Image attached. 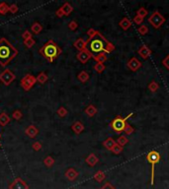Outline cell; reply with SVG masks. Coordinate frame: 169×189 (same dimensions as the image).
Masks as SVG:
<instances>
[{
    "mask_svg": "<svg viewBox=\"0 0 169 189\" xmlns=\"http://www.w3.org/2000/svg\"><path fill=\"white\" fill-rule=\"evenodd\" d=\"M91 57H92V54L89 51H87L86 49L82 50V51H79L77 54H76V58H77L82 64H85Z\"/></svg>",
    "mask_w": 169,
    "mask_h": 189,
    "instance_id": "11",
    "label": "cell"
},
{
    "mask_svg": "<svg viewBox=\"0 0 169 189\" xmlns=\"http://www.w3.org/2000/svg\"><path fill=\"white\" fill-rule=\"evenodd\" d=\"M61 9H62V11L63 12V15L64 16H68V15H70L72 13V11H73V7H72V5L70 4V3H68V2H65L62 6L61 7Z\"/></svg>",
    "mask_w": 169,
    "mask_h": 189,
    "instance_id": "20",
    "label": "cell"
},
{
    "mask_svg": "<svg viewBox=\"0 0 169 189\" xmlns=\"http://www.w3.org/2000/svg\"><path fill=\"white\" fill-rule=\"evenodd\" d=\"M119 26L121 27L123 30L127 31L128 29L130 28V26H132V20L129 19V18H127V17H125V18H123L121 21H120Z\"/></svg>",
    "mask_w": 169,
    "mask_h": 189,
    "instance_id": "19",
    "label": "cell"
},
{
    "mask_svg": "<svg viewBox=\"0 0 169 189\" xmlns=\"http://www.w3.org/2000/svg\"><path fill=\"white\" fill-rule=\"evenodd\" d=\"M18 11H19V7H18L17 4L13 3V4L9 5V12L11 14H15V13H17Z\"/></svg>",
    "mask_w": 169,
    "mask_h": 189,
    "instance_id": "40",
    "label": "cell"
},
{
    "mask_svg": "<svg viewBox=\"0 0 169 189\" xmlns=\"http://www.w3.org/2000/svg\"><path fill=\"white\" fill-rule=\"evenodd\" d=\"M36 45V41L34 39H30V40H27V41H24V45L27 47V48H31Z\"/></svg>",
    "mask_w": 169,
    "mask_h": 189,
    "instance_id": "39",
    "label": "cell"
},
{
    "mask_svg": "<svg viewBox=\"0 0 169 189\" xmlns=\"http://www.w3.org/2000/svg\"><path fill=\"white\" fill-rule=\"evenodd\" d=\"M85 161L88 165L94 166V165H96V164L98 163V161H99V159L97 158V156L95 154L92 153V154L88 155V157H87L86 160H85Z\"/></svg>",
    "mask_w": 169,
    "mask_h": 189,
    "instance_id": "17",
    "label": "cell"
},
{
    "mask_svg": "<svg viewBox=\"0 0 169 189\" xmlns=\"http://www.w3.org/2000/svg\"><path fill=\"white\" fill-rule=\"evenodd\" d=\"M93 58L95 59V61L97 63H103L104 64L106 61H107V54L105 52H102V53H99V54H97L96 56H93Z\"/></svg>",
    "mask_w": 169,
    "mask_h": 189,
    "instance_id": "25",
    "label": "cell"
},
{
    "mask_svg": "<svg viewBox=\"0 0 169 189\" xmlns=\"http://www.w3.org/2000/svg\"><path fill=\"white\" fill-rule=\"evenodd\" d=\"M56 16H57V18H62V17H63V16H64V15H63V12L62 11L61 8H58L57 11H56Z\"/></svg>",
    "mask_w": 169,
    "mask_h": 189,
    "instance_id": "48",
    "label": "cell"
},
{
    "mask_svg": "<svg viewBox=\"0 0 169 189\" xmlns=\"http://www.w3.org/2000/svg\"><path fill=\"white\" fill-rule=\"evenodd\" d=\"M39 51L41 55L45 59H47L48 62H53L62 54V49L53 40H50L40 48Z\"/></svg>",
    "mask_w": 169,
    "mask_h": 189,
    "instance_id": "2",
    "label": "cell"
},
{
    "mask_svg": "<svg viewBox=\"0 0 169 189\" xmlns=\"http://www.w3.org/2000/svg\"><path fill=\"white\" fill-rule=\"evenodd\" d=\"M16 79V75L10 69H5L3 72L0 73V81L5 85L9 86Z\"/></svg>",
    "mask_w": 169,
    "mask_h": 189,
    "instance_id": "8",
    "label": "cell"
},
{
    "mask_svg": "<svg viewBox=\"0 0 169 189\" xmlns=\"http://www.w3.org/2000/svg\"><path fill=\"white\" fill-rule=\"evenodd\" d=\"M36 83H37V78L32 74H26L20 81V85H21L22 89L26 92L30 91L33 87H34Z\"/></svg>",
    "mask_w": 169,
    "mask_h": 189,
    "instance_id": "6",
    "label": "cell"
},
{
    "mask_svg": "<svg viewBox=\"0 0 169 189\" xmlns=\"http://www.w3.org/2000/svg\"><path fill=\"white\" fill-rule=\"evenodd\" d=\"M43 165L47 167H52L54 165V159L51 156H48L47 158H45V160H43Z\"/></svg>",
    "mask_w": 169,
    "mask_h": 189,
    "instance_id": "28",
    "label": "cell"
},
{
    "mask_svg": "<svg viewBox=\"0 0 169 189\" xmlns=\"http://www.w3.org/2000/svg\"><path fill=\"white\" fill-rule=\"evenodd\" d=\"M128 142H129V140H128V138L125 136V135H122V136H120L118 139H117V141H116V143L118 144V145H120V146H122V147H124V146H126L127 144H128Z\"/></svg>",
    "mask_w": 169,
    "mask_h": 189,
    "instance_id": "29",
    "label": "cell"
},
{
    "mask_svg": "<svg viewBox=\"0 0 169 189\" xmlns=\"http://www.w3.org/2000/svg\"><path fill=\"white\" fill-rule=\"evenodd\" d=\"M93 68L98 74H101V73H103V71H104L106 67L103 63H96L95 65L93 66Z\"/></svg>",
    "mask_w": 169,
    "mask_h": 189,
    "instance_id": "32",
    "label": "cell"
},
{
    "mask_svg": "<svg viewBox=\"0 0 169 189\" xmlns=\"http://www.w3.org/2000/svg\"><path fill=\"white\" fill-rule=\"evenodd\" d=\"M124 132H125V134H127V135H130V134H133V133L135 132V128H134L132 125H130V124L128 123L127 126H126V128H125Z\"/></svg>",
    "mask_w": 169,
    "mask_h": 189,
    "instance_id": "43",
    "label": "cell"
},
{
    "mask_svg": "<svg viewBox=\"0 0 169 189\" xmlns=\"http://www.w3.org/2000/svg\"><path fill=\"white\" fill-rule=\"evenodd\" d=\"M42 148H43V145L39 141H36V142H34L32 144V149L34 151H36V152H38V151H41Z\"/></svg>",
    "mask_w": 169,
    "mask_h": 189,
    "instance_id": "41",
    "label": "cell"
},
{
    "mask_svg": "<svg viewBox=\"0 0 169 189\" xmlns=\"http://www.w3.org/2000/svg\"><path fill=\"white\" fill-rule=\"evenodd\" d=\"M23 117V113H22V111L20 110H16L15 111L12 112V118L14 120H20L21 118Z\"/></svg>",
    "mask_w": 169,
    "mask_h": 189,
    "instance_id": "34",
    "label": "cell"
},
{
    "mask_svg": "<svg viewBox=\"0 0 169 189\" xmlns=\"http://www.w3.org/2000/svg\"><path fill=\"white\" fill-rule=\"evenodd\" d=\"M138 53H139V55L141 58L144 59V60H146V59H148L151 55V49L148 46L143 45V46L139 47V49L138 50Z\"/></svg>",
    "mask_w": 169,
    "mask_h": 189,
    "instance_id": "13",
    "label": "cell"
},
{
    "mask_svg": "<svg viewBox=\"0 0 169 189\" xmlns=\"http://www.w3.org/2000/svg\"><path fill=\"white\" fill-rule=\"evenodd\" d=\"M104 178H105V174L102 170H98L96 174H94V179L96 181H98V182L102 181L103 179H104Z\"/></svg>",
    "mask_w": 169,
    "mask_h": 189,
    "instance_id": "33",
    "label": "cell"
},
{
    "mask_svg": "<svg viewBox=\"0 0 169 189\" xmlns=\"http://www.w3.org/2000/svg\"><path fill=\"white\" fill-rule=\"evenodd\" d=\"M117 143H116V141L115 140H114L113 138H108V139H106L104 142H103V146H104V147L107 149V150H109V151H112V149L114 148V146H115Z\"/></svg>",
    "mask_w": 169,
    "mask_h": 189,
    "instance_id": "22",
    "label": "cell"
},
{
    "mask_svg": "<svg viewBox=\"0 0 169 189\" xmlns=\"http://www.w3.org/2000/svg\"><path fill=\"white\" fill-rule=\"evenodd\" d=\"M0 147H1V143H0Z\"/></svg>",
    "mask_w": 169,
    "mask_h": 189,
    "instance_id": "50",
    "label": "cell"
},
{
    "mask_svg": "<svg viewBox=\"0 0 169 189\" xmlns=\"http://www.w3.org/2000/svg\"><path fill=\"white\" fill-rule=\"evenodd\" d=\"M134 23L135 24H137V25H140L141 23H143V21H144V18H141L139 17V16H135V18H134Z\"/></svg>",
    "mask_w": 169,
    "mask_h": 189,
    "instance_id": "46",
    "label": "cell"
},
{
    "mask_svg": "<svg viewBox=\"0 0 169 189\" xmlns=\"http://www.w3.org/2000/svg\"><path fill=\"white\" fill-rule=\"evenodd\" d=\"M9 12V5L6 2H1L0 3V14L1 15H6Z\"/></svg>",
    "mask_w": 169,
    "mask_h": 189,
    "instance_id": "27",
    "label": "cell"
},
{
    "mask_svg": "<svg viewBox=\"0 0 169 189\" xmlns=\"http://www.w3.org/2000/svg\"><path fill=\"white\" fill-rule=\"evenodd\" d=\"M37 82L38 83H40V84H45V83H47V81H48V75L45 73V72H41V73H39L37 75Z\"/></svg>",
    "mask_w": 169,
    "mask_h": 189,
    "instance_id": "26",
    "label": "cell"
},
{
    "mask_svg": "<svg viewBox=\"0 0 169 189\" xmlns=\"http://www.w3.org/2000/svg\"><path fill=\"white\" fill-rule=\"evenodd\" d=\"M31 31L33 35H39L43 31V26L39 22H34L31 26Z\"/></svg>",
    "mask_w": 169,
    "mask_h": 189,
    "instance_id": "21",
    "label": "cell"
},
{
    "mask_svg": "<svg viewBox=\"0 0 169 189\" xmlns=\"http://www.w3.org/2000/svg\"><path fill=\"white\" fill-rule=\"evenodd\" d=\"M113 50H115V45H114L113 44H111V42L107 41V42H106V45H105V50H104V52L107 54V53H110V52H112Z\"/></svg>",
    "mask_w": 169,
    "mask_h": 189,
    "instance_id": "36",
    "label": "cell"
},
{
    "mask_svg": "<svg viewBox=\"0 0 169 189\" xmlns=\"http://www.w3.org/2000/svg\"><path fill=\"white\" fill-rule=\"evenodd\" d=\"M10 121H11V118L6 112L0 113V126H2V127L6 126L7 124L10 123Z\"/></svg>",
    "mask_w": 169,
    "mask_h": 189,
    "instance_id": "18",
    "label": "cell"
},
{
    "mask_svg": "<svg viewBox=\"0 0 169 189\" xmlns=\"http://www.w3.org/2000/svg\"><path fill=\"white\" fill-rule=\"evenodd\" d=\"M162 64H163V66H164L166 69L169 70V54L162 60Z\"/></svg>",
    "mask_w": 169,
    "mask_h": 189,
    "instance_id": "47",
    "label": "cell"
},
{
    "mask_svg": "<svg viewBox=\"0 0 169 189\" xmlns=\"http://www.w3.org/2000/svg\"><path fill=\"white\" fill-rule=\"evenodd\" d=\"M101 189H115V188H114L111 184H109V183H107V184L103 186Z\"/></svg>",
    "mask_w": 169,
    "mask_h": 189,
    "instance_id": "49",
    "label": "cell"
},
{
    "mask_svg": "<svg viewBox=\"0 0 169 189\" xmlns=\"http://www.w3.org/2000/svg\"><path fill=\"white\" fill-rule=\"evenodd\" d=\"M25 134L31 139H34L36 138L38 135H39V129H38L35 125H29L25 129Z\"/></svg>",
    "mask_w": 169,
    "mask_h": 189,
    "instance_id": "12",
    "label": "cell"
},
{
    "mask_svg": "<svg viewBox=\"0 0 169 189\" xmlns=\"http://www.w3.org/2000/svg\"><path fill=\"white\" fill-rule=\"evenodd\" d=\"M73 46L78 50V52L85 50L86 49V41H84L82 37H79V39H77L73 42Z\"/></svg>",
    "mask_w": 169,
    "mask_h": 189,
    "instance_id": "15",
    "label": "cell"
},
{
    "mask_svg": "<svg viewBox=\"0 0 169 189\" xmlns=\"http://www.w3.org/2000/svg\"><path fill=\"white\" fill-rule=\"evenodd\" d=\"M9 189H29V185L22 178L17 177L9 184Z\"/></svg>",
    "mask_w": 169,
    "mask_h": 189,
    "instance_id": "9",
    "label": "cell"
},
{
    "mask_svg": "<svg viewBox=\"0 0 169 189\" xmlns=\"http://www.w3.org/2000/svg\"><path fill=\"white\" fill-rule=\"evenodd\" d=\"M165 18L158 12V11H155L151 14V16L148 18V22L149 24L153 27L155 29H159L160 27L165 23Z\"/></svg>",
    "mask_w": 169,
    "mask_h": 189,
    "instance_id": "7",
    "label": "cell"
},
{
    "mask_svg": "<svg viewBox=\"0 0 169 189\" xmlns=\"http://www.w3.org/2000/svg\"><path fill=\"white\" fill-rule=\"evenodd\" d=\"M98 33H99V32H97L94 29H89L88 31H87V35H88L89 39H93V37H95L98 35Z\"/></svg>",
    "mask_w": 169,
    "mask_h": 189,
    "instance_id": "45",
    "label": "cell"
},
{
    "mask_svg": "<svg viewBox=\"0 0 169 189\" xmlns=\"http://www.w3.org/2000/svg\"><path fill=\"white\" fill-rule=\"evenodd\" d=\"M148 11L144 7H140L137 11V16H139L141 18H144L145 16H148Z\"/></svg>",
    "mask_w": 169,
    "mask_h": 189,
    "instance_id": "37",
    "label": "cell"
},
{
    "mask_svg": "<svg viewBox=\"0 0 169 189\" xmlns=\"http://www.w3.org/2000/svg\"><path fill=\"white\" fill-rule=\"evenodd\" d=\"M67 113H68V111H67V110L65 109L64 106H61V107H58L57 109V114L59 116V117H65L67 115Z\"/></svg>",
    "mask_w": 169,
    "mask_h": 189,
    "instance_id": "31",
    "label": "cell"
},
{
    "mask_svg": "<svg viewBox=\"0 0 169 189\" xmlns=\"http://www.w3.org/2000/svg\"><path fill=\"white\" fill-rule=\"evenodd\" d=\"M77 28H78V24L76 21L73 20V21H70V22L68 23V29L70 31H75Z\"/></svg>",
    "mask_w": 169,
    "mask_h": 189,
    "instance_id": "44",
    "label": "cell"
},
{
    "mask_svg": "<svg viewBox=\"0 0 169 189\" xmlns=\"http://www.w3.org/2000/svg\"><path fill=\"white\" fill-rule=\"evenodd\" d=\"M134 115V113H130L125 118H123L122 116H117L116 118H114V120L111 122V128L113 129L114 131H116L117 133H122L124 132L125 128L127 126V120L129 118H130Z\"/></svg>",
    "mask_w": 169,
    "mask_h": 189,
    "instance_id": "4",
    "label": "cell"
},
{
    "mask_svg": "<svg viewBox=\"0 0 169 189\" xmlns=\"http://www.w3.org/2000/svg\"><path fill=\"white\" fill-rule=\"evenodd\" d=\"M71 129H72V131H73L75 134L79 135L80 133H82V132L84 131V125H83L82 122L75 121V122L72 124V125H71Z\"/></svg>",
    "mask_w": 169,
    "mask_h": 189,
    "instance_id": "16",
    "label": "cell"
},
{
    "mask_svg": "<svg viewBox=\"0 0 169 189\" xmlns=\"http://www.w3.org/2000/svg\"><path fill=\"white\" fill-rule=\"evenodd\" d=\"M77 79L80 81L81 83H86L87 81L89 80V74H88V72L85 71V70L81 71V72L78 73V75H77Z\"/></svg>",
    "mask_w": 169,
    "mask_h": 189,
    "instance_id": "24",
    "label": "cell"
},
{
    "mask_svg": "<svg viewBox=\"0 0 169 189\" xmlns=\"http://www.w3.org/2000/svg\"><path fill=\"white\" fill-rule=\"evenodd\" d=\"M138 32L141 35V36H145L146 34L148 33V26H145V25H140L139 27V29H138Z\"/></svg>",
    "mask_w": 169,
    "mask_h": 189,
    "instance_id": "35",
    "label": "cell"
},
{
    "mask_svg": "<svg viewBox=\"0 0 169 189\" xmlns=\"http://www.w3.org/2000/svg\"><path fill=\"white\" fill-rule=\"evenodd\" d=\"M17 48L14 47L11 42L5 37L0 39V66L6 67L11 60L18 55Z\"/></svg>",
    "mask_w": 169,
    "mask_h": 189,
    "instance_id": "1",
    "label": "cell"
},
{
    "mask_svg": "<svg viewBox=\"0 0 169 189\" xmlns=\"http://www.w3.org/2000/svg\"><path fill=\"white\" fill-rule=\"evenodd\" d=\"M22 39H23L24 41L33 39V34H32V32H30L29 30H26L25 32H23V34H22Z\"/></svg>",
    "mask_w": 169,
    "mask_h": 189,
    "instance_id": "38",
    "label": "cell"
},
{
    "mask_svg": "<svg viewBox=\"0 0 169 189\" xmlns=\"http://www.w3.org/2000/svg\"><path fill=\"white\" fill-rule=\"evenodd\" d=\"M146 160L151 165V184L153 185L154 181V170H155V165L159 163L160 161V155L156 151H150V152L146 155Z\"/></svg>",
    "mask_w": 169,
    "mask_h": 189,
    "instance_id": "5",
    "label": "cell"
},
{
    "mask_svg": "<svg viewBox=\"0 0 169 189\" xmlns=\"http://www.w3.org/2000/svg\"><path fill=\"white\" fill-rule=\"evenodd\" d=\"M112 152L114 154H116V155H119V154H121L123 152V147L122 146H120L118 144H116L115 146H114V148L112 149Z\"/></svg>",
    "mask_w": 169,
    "mask_h": 189,
    "instance_id": "42",
    "label": "cell"
},
{
    "mask_svg": "<svg viewBox=\"0 0 169 189\" xmlns=\"http://www.w3.org/2000/svg\"><path fill=\"white\" fill-rule=\"evenodd\" d=\"M0 137H1V135H0Z\"/></svg>",
    "mask_w": 169,
    "mask_h": 189,
    "instance_id": "51",
    "label": "cell"
},
{
    "mask_svg": "<svg viewBox=\"0 0 169 189\" xmlns=\"http://www.w3.org/2000/svg\"><path fill=\"white\" fill-rule=\"evenodd\" d=\"M158 89H159V85L157 84L155 81H151V82L148 84V90L151 92V93H155Z\"/></svg>",
    "mask_w": 169,
    "mask_h": 189,
    "instance_id": "30",
    "label": "cell"
},
{
    "mask_svg": "<svg viewBox=\"0 0 169 189\" xmlns=\"http://www.w3.org/2000/svg\"><path fill=\"white\" fill-rule=\"evenodd\" d=\"M107 41H108L105 40L104 37L100 33H98V35L93 39H89L88 41H86V50L89 51L92 56H96L99 53L104 52Z\"/></svg>",
    "mask_w": 169,
    "mask_h": 189,
    "instance_id": "3",
    "label": "cell"
},
{
    "mask_svg": "<svg viewBox=\"0 0 169 189\" xmlns=\"http://www.w3.org/2000/svg\"><path fill=\"white\" fill-rule=\"evenodd\" d=\"M84 111H85V113H86V114L88 115V116L93 117V116L96 114V113H97L98 110H97V109H96V106H95V105H89L85 109Z\"/></svg>",
    "mask_w": 169,
    "mask_h": 189,
    "instance_id": "23",
    "label": "cell"
},
{
    "mask_svg": "<svg viewBox=\"0 0 169 189\" xmlns=\"http://www.w3.org/2000/svg\"><path fill=\"white\" fill-rule=\"evenodd\" d=\"M127 66H128V68L130 70V71L135 72V71H138V70L141 67V62L139 60L137 57H133V58H130V60L128 61Z\"/></svg>",
    "mask_w": 169,
    "mask_h": 189,
    "instance_id": "10",
    "label": "cell"
},
{
    "mask_svg": "<svg viewBox=\"0 0 169 189\" xmlns=\"http://www.w3.org/2000/svg\"><path fill=\"white\" fill-rule=\"evenodd\" d=\"M64 175H65V177H66L68 180L73 181V180H75L76 178L78 177L79 174H78V171L76 170L75 169H73V167H69V169L66 171H65Z\"/></svg>",
    "mask_w": 169,
    "mask_h": 189,
    "instance_id": "14",
    "label": "cell"
}]
</instances>
